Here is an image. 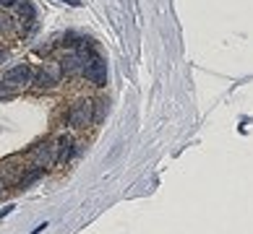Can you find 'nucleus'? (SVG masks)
Here are the masks:
<instances>
[{
	"mask_svg": "<svg viewBox=\"0 0 253 234\" xmlns=\"http://www.w3.org/2000/svg\"><path fill=\"white\" fill-rule=\"evenodd\" d=\"M81 76L84 81H89L91 86H105L107 83V70H105V60L99 58V55L91 50L86 55V60H84V68H81Z\"/></svg>",
	"mask_w": 253,
	"mask_h": 234,
	"instance_id": "3",
	"label": "nucleus"
},
{
	"mask_svg": "<svg viewBox=\"0 0 253 234\" xmlns=\"http://www.w3.org/2000/svg\"><path fill=\"white\" fill-rule=\"evenodd\" d=\"M107 115V99H94V125H99Z\"/></svg>",
	"mask_w": 253,
	"mask_h": 234,
	"instance_id": "4",
	"label": "nucleus"
},
{
	"mask_svg": "<svg viewBox=\"0 0 253 234\" xmlns=\"http://www.w3.org/2000/svg\"><path fill=\"white\" fill-rule=\"evenodd\" d=\"M18 5V0H0V11H11Z\"/></svg>",
	"mask_w": 253,
	"mask_h": 234,
	"instance_id": "5",
	"label": "nucleus"
},
{
	"mask_svg": "<svg viewBox=\"0 0 253 234\" xmlns=\"http://www.w3.org/2000/svg\"><path fill=\"white\" fill-rule=\"evenodd\" d=\"M63 3H68V5H79V0H63Z\"/></svg>",
	"mask_w": 253,
	"mask_h": 234,
	"instance_id": "6",
	"label": "nucleus"
},
{
	"mask_svg": "<svg viewBox=\"0 0 253 234\" xmlns=\"http://www.w3.org/2000/svg\"><path fill=\"white\" fill-rule=\"evenodd\" d=\"M65 123L71 130L94 128V99H81L76 104H71L65 112Z\"/></svg>",
	"mask_w": 253,
	"mask_h": 234,
	"instance_id": "1",
	"label": "nucleus"
},
{
	"mask_svg": "<svg viewBox=\"0 0 253 234\" xmlns=\"http://www.w3.org/2000/svg\"><path fill=\"white\" fill-rule=\"evenodd\" d=\"M58 83H63V70H60L58 60H50V63L40 65L32 76V86H37V89H55Z\"/></svg>",
	"mask_w": 253,
	"mask_h": 234,
	"instance_id": "2",
	"label": "nucleus"
}]
</instances>
